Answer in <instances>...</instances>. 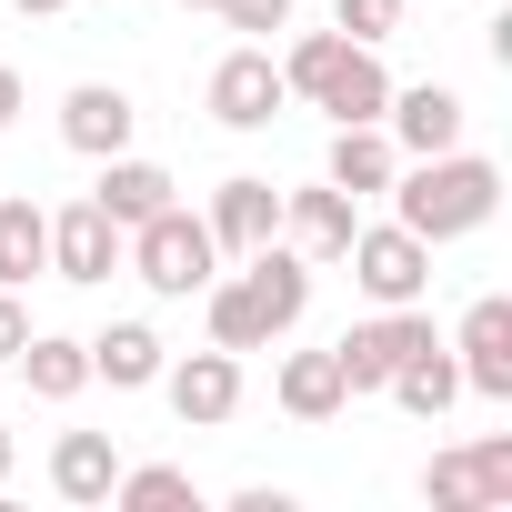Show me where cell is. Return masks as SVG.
Wrapping results in <instances>:
<instances>
[{
  "label": "cell",
  "instance_id": "cell-19",
  "mask_svg": "<svg viewBox=\"0 0 512 512\" xmlns=\"http://www.w3.org/2000/svg\"><path fill=\"white\" fill-rule=\"evenodd\" d=\"M382 392H392V402H402L412 422H442V412L462 402V362H452L442 342H422L412 362H392V382H382Z\"/></svg>",
  "mask_w": 512,
  "mask_h": 512
},
{
  "label": "cell",
  "instance_id": "cell-26",
  "mask_svg": "<svg viewBox=\"0 0 512 512\" xmlns=\"http://www.w3.org/2000/svg\"><path fill=\"white\" fill-rule=\"evenodd\" d=\"M332 21H342V41H372L382 51L402 31V0H332Z\"/></svg>",
  "mask_w": 512,
  "mask_h": 512
},
{
  "label": "cell",
  "instance_id": "cell-28",
  "mask_svg": "<svg viewBox=\"0 0 512 512\" xmlns=\"http://www.w3.org/2000/svg\"><path fill=\"white\" fill-rule=\"evenodd\" d=\"M21 342H31V312H21V292H0V362H21Z\"/></svg>",
  "mask_w": 512,
  "mask_h": 512
},
{
  "label": "cell",
  "instance_id": "cell-7",
  "mask_svg": "<svg viewBox=\"0 0 512 512\" xmlns=\"http://www.w3.org/2000/svg\"><path fill=\"white\" fill-rule=\"evenodd\" d=\"M282 101H292V81H282L272 51H231V61L211 71V121H221V131H272Z\"/></svg>",
  "mask_w": 512,
  "mask_h": 512
},
{
  "label": "cell",
  "instance_id": "cell-16",
  "mask_svg": "<svg viewBox=\"0 0 512 512\" xmlns=\"http://www.w3.org/2000/svg\"><path fill=\"white\" fill-rule=\"evenodd\" d=\"M282 231H292V251H302V262H342V241L362 231L352 221V191H282Z\"/></svg>",
  "mask_w": 512,
  "mask_h": 512
},
{
  "label": "cell",
  "instance_id": "cell-23",
  "mask_svg": "<svg viewBox=\"0 0 512 512\" xmlns=\"http://www.w3.org/2000/svg\"><path fill=\"white\" fill-rule=\"evenodd\" d=\"M201 312H211V342H221V352H262V342H272V322H262V302H251L241 272H231V282L211 272V282H201Z\"/></svg>",
  "mask_w": 512,
  "mask_h": 512
},
{
  "label": "cell",
  "instance_id": "cell-1",
  "mask_svg": "<svg viewBox=\"0 0 512 512\" xmlns=\"http://www.w3.org/2000/svg\"><path fill=\"white\" fill-rule=\"evenodd\" d=\"M492 211H502V171H492L482 151H432V161L392 171V221H402V231H422L432 251H442V241H462V231H482Z\"/></svg>",
  "mask_w": 512,
  "mask_h": 512
},
{
  "label": "cell",
  "instance_id": "cell-5",
  "mask_svg": "<svg viewBox=\"0 0 512 512\" xmlns=\"http://www.w3.org/2000/svg\"><path fill=\"white\" fill-rule=\"evenodd\" d=\"M422 342H432V312H422V302H392V312L352 322V332L332 342V362H342V392H382V382H392V362H412Z\"/></svg>",
  "mask_w": 512,
  "mask_h": 512
},
{
  "label": "cell",
  "instance_id": "cell-29",
  "mask_svg": "<svg viewBox=\"0 0 512 512\" xmlns=\"http://www.w3.org/2000/svg\"><path fill=\"white\" fill-rule=\"evenodd\" d=\"M11 121H21V71L0 61V131H11Z\"/></svg>",
  "mask_w": 512,
  "mask_h": 512
},
{
  "label": "cell",
  "instance_id": "cell-6",
  "mask_svg": "<svg viewBox=\"0 0 512 512\" xmlns=\"http://www.w3.org/2000/svg\"><path fill=\"white\" fill-rule=\"evenodd\" d=\"M422 502H432V512H502V502H512V442L432 452V462H422Z\"/></svg>",
  "mask_w": 512,
  "mask_h": 512
},
{
  "label": "cell",
  "instance_id": "cell-13",
  "mask_svg": "<svg viewBox=\"0 0 512 512\" xmlns=\"http://www.w3.org/2000/svg\"><path fill=\"white\" fill-rule=\"evenodd\" d=\"M201 221H211V241H221V251H262V241L282 231V191H272L262 171H231V181L211 191V211H201Z\"/></svg>",
  "mask_w": 512,
  "mask_h": 512
},
{
  "label": "cell",
  "instance_id": "cell-20",
  "mask_svg": "<svg viewBox=\"0 0 512 512\" xmlns=\"http://www.w3.org/2000/svg\"><path fill=\"white\" fill-rule=\"evenodd\" d=\"M111 482H121L111 432H61V442H51V492H61V502H111Z\"/></svg>",
  "mask_w": 512,
  "mask_h": 512
},
{
  "label": "cell",
  "instance_id": "cell-3",
  "mask_svg": "<svg viewBox=\"0 0 512 512\" xmlns=\"http://www.w3.org/2000/svg\"><path fill=\"white\" fill-rule=\"evenodd\" d=\"M121 262H131L161 302H191V292L221 272V241H211V221H201V211H181V201H171V211H151V221H131V231H121Z\"/></svg>",
  "mask_w": 512,
  "mask_h": 512
},
{
  "label": "cell",
  "instance_id": "cell-8",
  "mask_svg": "<svg viewBox=\"0 0 512 512\" xmlns=\"http://www.w3.org/2000/svg\"><path fill=\"white\" fill-rule=\"evenodd\" d=\"M452 362H462V392H482V402H512V302H502V292H482V302L462 312V332H452Z\"/></svg>",
  "mask_w": 512,
  "mask_h": 512
},
{
  "label": "cell",
  "instance_id": "cell-10",
  "mask_svg": "<svg viewBox=\"0 0 512 512\" xmlns=\"http://www.w3.org/2000/svg\"><path fill=\"white\" fill-rule=\"evenodd\" d=\"M161 392H171V412L191 422V432H211V422H231L241 412V352H191V362H161Z\"/></svg>",
  "mask_w": 512,
  "mask_h": 512
},
{
  "label": "cell",
  "instance_id": "cell-31",
  "mask_svg": "<svg viewBox=\"0 0 512 512\" xmlns=\"http://www.w3.org/2000/svg\"><path fill=\"white\" fill-rule=\"evenodd\" d=\"M0 482H11V432H0Z\"/></svg>",
  "mask_w": 512,
  "mask_h": 512
},
{
  "label": "cell",
  "instance_id": "cell-9",
  "mask_svg": "<svg viewBox=\"0 0 512 512\" xmlns=\"http://www.w3.org/2000/svg\"><path fill=\"white\" fill-rule=\"evenodd\" d=\"M462 91H442V81H412V91H392L382 101V131H392V151H412V161H432V151H462Z\"/></svg>",
  "mask_w": 512,
  "mask_h": 512
},
{
  "label": "cell",
  "instance_id": "cell-11",
  "mask_svg": "<svg viewBox=\"0 0 512 512\" xmlns=\"http://www.w3.org/2000/svg\"><path fill=\"white\" fill-rule=\"evenodd\" d=\"M51 272H61V282H111V272H121V221H111L101 201L51 211Z\"/></svg>",
  "mask_w": 512,
  "mask_h": 512
},
{
  "label": "cell",
  "instance_id": "cell-4",
  "mask_svg": "<svg viewBox=\"0 0 512 512\" xmlns=\"http://www.w3.org/2000/svg\"><path fill=\"white\" fill-rule=\"evenodd\" d=\"M342 262H352V282H362V302H372V312H392V302H422V292H432V241H422V231H402V221L352 231V241H342Z\"/></svg>",
  "mask_w": 512,
  "mask_h": 512
},
{
  "label": "cell",
  "instance_id": "cell-27",
  "mask_svg": "<svg viewBox=\"0 0 512 512\" xmlns=\"http://www.w3.org/2000/svg\"><path fill=\"white\" fill-rule=\"evenodd\" d=\"M231 31H292V0H211Z\"/></svg>",
  "mask_w": 512,
  "mask_h": 512
},
{
  "label": "cell",
  "instance_id": "cell-32",
  "mask_svg": "<svg viewBox=\"0 0 512 512\" xmlns=\"http://www.w3.org/2000/svg\"><path fill=\"white\" fill-rule=\"evenodd\" d=\"M181 11H211V0H181Z\"/></svg>",
  "mask_w": 512,
  "mask_h": 512
},
{
  "label": "cell",
  "instance_id": "cell-17",
  "mask_svg": "<svg viewBox=\"0 0 512 512\" xmlns=\"http://www.w3.org/2000/svg\"><path fill=\"white\" fill-rule=\"evenodd\" d=\"M91 201L131 231V221H151V211H171V171L161 161H131V151H111L101 161V181H91Z\"/></svg>",
  "mask_w": 512,
  "mask_h": 512
},
{
  "label": "cell",
  "instance_id": "cell-24",
  "mask_svg": "<svg viewBox=\"0 0 512 512\" xmlns=\"http://www.w3.org/2000/svg\"><path fill=\"white\" fill-rule=\"evenodd\" d=\"M342 402H352V392H342V362H332V352H292V362H282V412H292V422H332Z\"/></svg>",
  "mask_w": 512,
  "mask_h": 512
},
{
  "label": "cell",
  "instance_id": "cell-25",
  "mask_svg": "<svg viewBox=\"0 0 512 512\" xmlns=\"http://www.w3.org/2000/svg\"><path fill=\"white\" fill-rule=\"evenodd\" d=\"M111 502H131V512H181V502H201V492H191L181 462H141V472L111 482Z\"/></svg>",
  "mask_w": 512,
  "mask_h": 512
},
{
  "label": "cell",
  "instance_id": "cell-14",
  "mask_svg": "<svg viewBox=\"0 0 512 512\" xmlns=\"http://www.w3.org/2000/svg\"><path fill=\"white\" fill-rule=\"evenodd\" d=\"M241 282H251V302H262V322H272V342L312 312V262H302V251H241Z\"/></svg>",
  "mask_w": 512,
  "mask_h": 512
},
{
  "label": "cell",
  "instance_id": "cell-21",
  "mask_svg": "<svg viewBox=\"0 0 512 512\" xmlns=\"http://www.w3.org/2000/svg\"><path fill=\"white\" fill-rule=\"evenodd\" d=\"M31 272H51V211L41 201H0V292H21Z\"/></svg>",
  "mask_w": 512,
  "mask_h": 512
},
{
  "label": "cell",
  "instance_id": "cell-22",
  "mask_svg": "<svg viewBox=\"0 0 512 512\" xmlns=\"http://www.w3.org/2000/svg\"><path fill=\"white\" fill-rule=\"evenodd\" d=\"M21 382H31V402H71V392L91 382V342L31 332V342H21Z\"/></svg>",
  "mask_w": 512,
  "mask_h": 512
},
{
  "label": "cell",
  "instance_id": "cell-15",
  "mask_svg": "<svg viewBox=\"0 0 512 512\" xmlns=\"http://www.w3.org/2000/svg\"><path fill=\"white\" fill-rule=\"evenodd\" d=\"M392 171H402V151H392V131L382 121H332V161H322V181L332 191H392Z\"/></svg>",
  "mask_w": 512,
  "mask_h": 512
},
{
  "label": "cell",
  "instance_id": "cell-2",
  "mask_svg": "<svg viewBox=\"0 0 512 512\" xmlns=\"http://www.w3.org/2000/svg\"><path fill=\"white\" fill-rule=\"evenodd\" d=\"M282 81H292L302 101H322L332 121H382V101H392L382 51H372V41H342V31H302L292 61H282Z\"/></svg>",
  "mask_w": 512,
  "mask_h": 512
},
{
  "label": "cell",
  "instance_id": "cell-12",
  "mask_svg": "<svg viewBox=\"0 0 512 512\" xmlns=\"http://www.w3.org/2000/svg\"><path fill=\"white\" fill-rule=\"evenodd\" d=\"M131 131H141V111H131V91H111V81H81V91L61 101V141H71L81 161L131 151Z\"/></svg>",
  "mask_w": 512,
  "mask_h": 512
},
{
  "label": "cell",
  "instance_id": "cell-30",
  "mask_svg": "<svg viewBox=\"0 0 512 512\" xmlns=\"http://www.w3.org/2000/svg\"><path fill=\"white\" fill-rule=\"evenodd\" d=\"M11 11H31V21H51V11H71V0H11Z\"/></svg>",
  "mask_w": 512,
  "mask_h": 512
},
{
  "label": "cell",
  "instance_id": "cell-18",
  "mask_svg": "<svg viewBox=\"0 0 512 512\" xmlns=\"http://www.w3.org/2000/svg\"><path fill=\"white\" fill-rule=\"evenodd\" d=\"M161 362H171V352H161V332H151V322H111V332L91 342V382H111V392H151V382H161Z\"/></svg>",
  "mask_w": 512,
  "mask_h": 512
}]
</instances>
